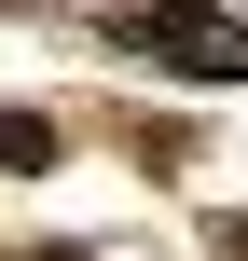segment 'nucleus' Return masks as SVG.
Listing matches in <instances>:
<instances>
[{
    "instance_id": "f257e3e1",
    "label": "nucleus",
    "mask_w": 248,
    "mask_h": 261,
    "mask_svg": "<svg viewBox=\"0 0 248 261\" xmlns=\"http://www.w3.org/2000/svg\"><path fill=\"white\" fill-rule=\"evenodd\" d=\"M138 41H152V55H179L193 83H248V28H221L207 0H152V14H138Z\"/></svg>"
}]
</instances>
